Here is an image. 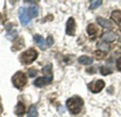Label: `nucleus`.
Returning a JSON list of instances; mask_svg holds the SVG:
<instances>
[{
    "label": "nucleus",
    "instance_id": "obj_6",
    "mask_svg": "<svg viewBox=\"0 0 121 117\" xmlns=\"http://www.w3.org/2000/svg\"><path fill=\"white\" fill-rule=\"evenodd\" d=\"M76 32V23L73 18H69L67 22L66 33L69 35L74 36L75 35Z\"/></svg>",
    "mask_w": 121,
    "mask_h": 117
},
{
    "label": "nucleus",
    "instance_id": "obj_13",
    "mask_svg": "<svg viewBox=\"0 0 121 117\" xmlns=\"http://www.w3.org/2000/svg\"><path fill=\"white\" fill-rule=\"evenodd\" d=\"M25 111H26V107L21 102H18L16 107V114L20 116L23 114L25 113Z\"/></svg>",
    "mask_w": 121,
    "mask_h": 117
},
{
    "label": "nucleus",
    "instance_id": "obj_9",
    "mask_svg": "<svg viewBox=\"0 0 121 117\" xmlns=\"http://www.w3.org/2000/svg\"><path fill=\"white\" fill-rule=\"evenodd\" d=\"M101 39L104 42H113L116 40V35L113 32H106L102 35Z\"/></svg>",
    "mask_w": 121,
    "mask_h": 117
},
{
    "label": "nucleus",
    "instance_id": "obj_14",
    "mask_svg": "<svg viewBox=\"0 0 121 117\" xmlns=\"http://www.w3.org/2000/svg\"><path fill=\"white\" fill-rule=\"evenodd\" d=\"M28 11H29L30 17H33V18L37 17V16L38 14V8L35 5L30 6L28 9Z\"/></svg>",
    "mask_w": 121,
    "mask_h": 117
},
{
    "label": "nucleus",
    "instance_id": "obj_17",
    "mask_svg": "<svg viewBox=\"0 0 121 117\" xmlns=\"http://www.w3.org/2000/svg\"><path fill=\"white\" fill-rule=\"evenodd\" d=\"M42 71H43V73H44L45 75H48V76H52V65L49 64V65L45 66L44 68H43Z\"/></svg>",
    "mask_w": 121,
    "mask_h": 117
},
{
    "label": "nucleus",
    "instance_id": "obj_19",
    "mask_svg": "<svg viewBox=\"0 0 121 117\" xmlns=\"http://www.w3.org/2000/svg\"><path fill=\"white\" fill-rule=\"evenodd\" d=\"M17 31L16 30H12V31H10V32H9L8 33H7V35H6V37L9 39V40H14L16 37V36H17Z\"/></svg>",
    "mask_w": 121,
    "mask_h": 117
},
{
    "label": "nucleus",
    "instance_id": "obj_26",
    "mask_svg": "<svg viewBox=\"0 0 121 117\" xmlns=\"http://www.w3.org/2000/svg\"></svg>",
    "mask_w": 121,
    "mask_h": 117
},
{
    "label": "nucleus",
    "instance_id": "obj_21",
    "mask_svg": "<svg viewBox=\"0 0 121 117\" xmlns=\"http://www.w3.org/2000/svg\"><path fill=\"white\" fill-rule=\"evenodd\" d=\"M95 54H96V57L98 59H103L106 56V54H105L104 52H103L101 51H98Z\"/></svg>",
    "mask_w": 121,
    "mask_h": 117
},
{
    "label": "nucleus",
    "instance_id": "obj_3",
    "mask_svg": "<svg viewBox=\"0 0 121 117\" xmlns=\"http://www.w3.org/2000/svg\"><path fill=\"white\" fill-rule=\"evenodd\" d=\"M12 83L16 88L21 89L26 85L27 83V78L23 73L18 71L12 77Z\"/></svg>",
    "mask_w": 121,
    "mask_h": 117
},
{
    "label": "nucleus",
    "instance_id": "obj_5",
    "mask_svg": "<svg viewBox=\"0 0 121 117\" xmlns=\"http://www.w3.org/2000/svg\"><path fill=\"white\" fill-rule=\"evenodd\" d=\"M105 86V83L103 80H98L96 82H91L88 84V87L89 90L94 93H97L102 90V89Z\"/></svg>",
    "mask_w": 121,
    "mask_h": 117
},
{
    "label": "nucleus",
    "instance_id": "obj_10",
    "mask_svg": "<svg viewBox=\"0 0 121 117\" xmlns=\"http://www.w3.org/2000/svg\"><path fill=\"white\" fill-rule=\"evenodd\" d=\"M34 41L35 42V43L37 44V45L42 49V50H45V40L43 39V37L40 35H35L33 37Z\"/></svg>",
    "mask_w": 121,
    "mask_h": 117
},
{
    "label": "nucleus",
    "instance_id": "obj_15",
    "mask_svg": "<svg viewBox=\"0 0 121 117\" xmlns=\"http://www.w3.org/2000/svg\"><path fill=\"white\" fill-rule=\"evenodd\" d=\"M99 30V28L94 24H89L87 27V32L89 35H95Z\"/></svg>",
    "mask_w": 121,
    "mask_h": 117
},
{
    "label": "nucleus",
    "instance_id": "obj_23",
    "mask_svg": "<svg viewBox=\"0 0 121 117\" xmlns=\"http://www.w3.org/2000/svg\"><path fill=\"white\" fill-rule=\"evenodd\" d=\"M53 42H54L53 38L52 37V36H49V37L47 38V43H48V47H51V46L53 44Z\"/></svg>",
    "mask_w": 121,
    "mask_h": 117
},
{
    "label": "nucleus",
    "instance_id": "obj_22",
    "mask_svg": "<svg viewBox=\"0 0 121 117\" xmlns=\"http://www.w3.org/2000/svg\"><path fill=\"white\" fill-rule=\"evenodd\" d=\"M37 73H38V71L35 69H29L28 70V76L30 78L35 77L37 75Z\"/></svg>",
    "mask_w": 121,
    "mask_h": 117
},
{
    "label": "nucleus",
    "instance_id": "obj_4",
    "mask_svg": "<svg viewBox=\"0 0 121 117\" xmlns=\"http://www.w3.org/2000/svg\"><path fill=\"white\" fill-rule=\"evenodd\" d=\"M18 17H19L21 23L23 26H26L30 23V16L29 13L28 9L24 7H21L18 11Z\"/></svg>",
    "mask_w": 121,
    "mask_h": 117
},
{
    "label": "nucleus",
    "instance_id": "obj_1",
    "mask_svg": "<svg viewBox=\"0 0 121 117\" xmlns=\"http://www.w3.org/2000/svg\"><path fill=\"white\" fill-rule=\"evenodd\" d=\"M67 107L69 112L73 114H79L84 105V101L79 96H74L67 101Z\"/></svg>",
    "mask_w": 121,
    "mask_h": 117
},
{
    "label": "nucleus",
    "instance_id": "obj_12",
    "mask_svg": "<svg viewBox=\"0 0 121 117\" xmlns=\"http://www.w3.org/2000/svg\"><path fill=\"white\" fill-rule=\"evenodd\" d=\"M111 19L113 20L117 24H119L121 22V11H114L111 13Z\"/></svg>",
    "mask_w": 121,
    "mask_h": 117
},
{
    "label": "nucleus",
    "instance_id": "obj_7",
    "mask_svg": "<svg viewBox=\"0 0 121 117\" xmlns=\"http://www.w3.org/2000/svg\"><path fill=\"white\" fill-rule=\"evenodd\" d=\"M52 81V76H48V77H40L34 81L33 84L36 87L42 88V87L49 84Z\"/></svg>",
    "mask_w": 121,
    "mask_h": 117
},
{
    "label": "nucleus",
    "instance_id": "obj_25",
    "mask_svg": "<svg viewBox=\"0 0 121 117\" xmlns=\"http://www.w3.org/2000/svg\"><path fill=\"white\" fill-rule=\"evenodd\" d=\"M116 65H117V68L118 69L121 71V57L119 58L118 60H117V62H116Z\"/></svg>",
    "mask_w": 121,
    "mask_h": 117
},
{
    "label": "nucleus",
    "instance_id": "obj_20",
    "mask_svg": "<svg viewBox=\"0 0 121 117\" xmlns=\"http://www.w3.org/2000/svg\"><path fill=\"white\" fill-rule=\"evenodd\" d=\"M101 73L102 75L106 76V75H108V74L111 73V71L109 69H108V68H106L105 66H102L101 68Z\"/></svg>",
    "mask_w": 121,
    "mask_h": 117
},
{
    "label": "nucleus",
    "instance_id": "obj_11",
    "mask_svg": "<svg viewBox=\"0 0 121 117\" xmlns=\"http://www.w3.org/2000/svg\"><path fill=\"white\" fill-rule=\"evenodd\" d=\"M78 61L80 64L84 65H90L94 62L92 58L87 56H82L78 59Z\"/></svg>",
    "mask_w": 121,
    "mask_h": 117
},
{
    "label": "nucleus",
    "instance_id": "obj_24",
    "mask_svg": "<svg viewBox=\"0 0 121 117\" xmlns=\"http://www.w3.org/2000/svg\"><path fill=\"white\" fill-rule=\"evenodd\" d=\"M98 47L101 49H105V50H107L108 49V45L106 44H104V43H100L99 44H98Z\"/></svg>",
    "mask_w": 121,
    "mask_h": 117
},
{
    "label": "nucleus",
    "instance_id": "obj_2",
    "mask_svg": "<svg viewBox=\"0 0 121 117\" xmlns=\"http://www.w3.org/2000/svg\"><path fill=\"white\" fill-rule=\"evenodd\" d=\"M37 57L38 52L33 49H30L22 53L21 60L24 64H30L37 59Z\"/></svg>",
    "mask_w": 121,
    "mask_h": 117
},
{
    "label": "nucleus",
    "instance_id": "obj_8",
    "mask_svg": "<svg viewBox=\"0 0 121 117\" xmlns=\"http://www.w3.org/2000/svg\"><path fill=\"white\" fill-rule=\"evenodd\" d=\"M97 20V22L98 23L101 25L102 27L105 28H108V29H112L113 28V23H111V21L106 19V18H104L102 17H98L96 18Z\"/></svg>",
    "mask_w": 121,
    "mask_h": 117
},
{
    "label": "nucleus",
    "instance_id": "obj_18",
    "mask_svg": "<svg viewBox=\"0 0 121 117\" xmlns=\"http://www.w3.org/2000/svg\"><path fill=\"white\" fill-rule=\"evenodd\" d=\"M102 4V1L101 0H99V1H91V5L89 8L90 9H95L96 8H98L99 6H101Z\"/></svg>",
    "mask_w": 121,
    "mask_h": 117
},
{
    "label": "nucleus",
    "instance_id": "obj_16",
    "mask_svg": "<svg viewBox=\"0 0 121 117\" xmlns=\"http://www.w3.org/2000/svg\"><path fill=\"white\" fill-rule=\"evenodd\" d=\"M38 117V112L36 107L34 105H31L29 108L27 117Z\"/></svg>",
    "mask_w": 121,
    "mask_h": 117
}]
</instances>
